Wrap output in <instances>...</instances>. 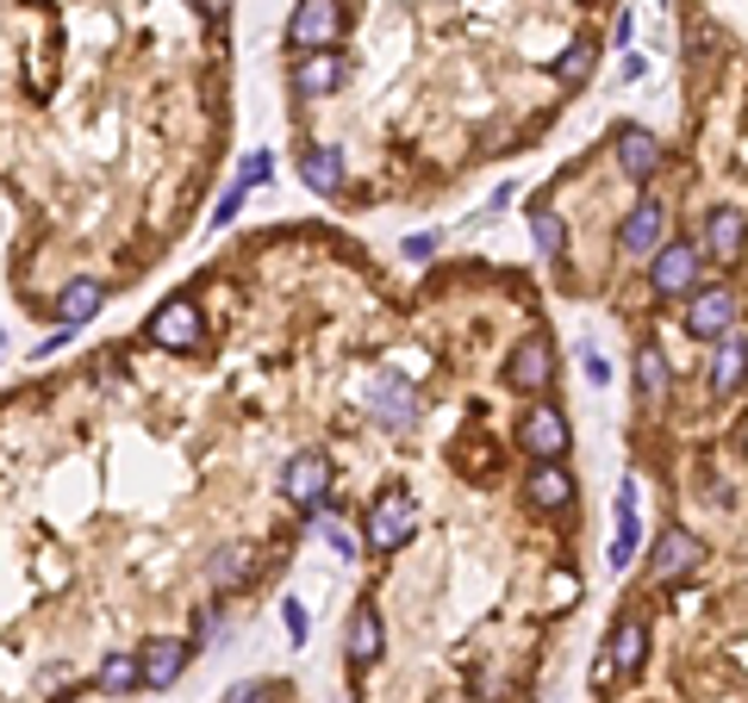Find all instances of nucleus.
I'll return each instance as SVG.
<instances>
[{
    "instance_id": "obj_1",
    "label": "nucleus",
    "mask_w": 748,
    "mask_h": 703,
    "mask_svg": "<svg viewBox=\"0 0 748 703\" xmlns=\"http://www.w3.org/2000/svg\"><path fill=\"white\" fill-rule=\"evenodd\" d=\"M418 530V504L412 492H381V499L368 504V523H362V542L375 548V554H393V548H406Z\"/></svg>"
},
{
    "instance_id": "obj_2",
    "label": "nucleus",
    "mask_w": 748,
    "mask_h": 703,
    "mask_svg": "<svg viewBox=\"0 0 748 703\" xmlns=\"http://www.w3.org/2000/svg\"><path fill=\"white\" fill-rule=\"evenodd\" d=\"M699 268H705V250L692 243V237H674V243H661V250L649 255V287L661 299L692 293V287H699Z\"/></svg>"
},
{
    "instance_id": "obj_3",
    "label": "nucleus",
    "mask_w": 748,
    "mask_h": 703,
    "mask_svg": "<svg viewBox=\"0 0 748 703\" xmlns=\"http://www.w3.org/2000/svg\"><path fill=\"white\" fill-rule=\"evenodd\" d=\"M742 318L730 287H692V305H686V337H699V343H724Z\"/></svg>"
},
{
    "instance_id": "obj_4",
    "label": "nucleus",
    "mask_w": 748,
    "mask_h": 703,
    "mask_svg": "<svg viewBox=\"0 0 748 703\" xmlns=\"http://www.w3.org/2000/svg\"><path fill=\"white\" fill-rule=\"evenodd\" d=\"M143 337L157 349H200L207 343V318H200L193 299H162L157 312H150V324H143Z\"/></svg>"
},
{
    "instance_id": "obj_5",
    "label": "nucleus",
    "mask_w": 748,
    "mask_h": 703,
    "mask_svg": "<svg viewBox=\"0 0 748 703\" xmlns=\"http://www.w3.org/2000/svg\"><path fill=\"white\" fill-rule=\"evenodd\" d=\"M343 32V7L337 0H300L293 19H287V44L293 50H331Z\"/></svg>"
},
{
    "instance_id": "obj_6",
    "label": "nucleus",
    "mask_w": 748,
    "mask_h": 703,
    "mask_svg": "<svg viewBox=\"0 0 748 703\" xmlns=\"http://www.w3.org/2000/svg\"><path fill=\"white\" fill-rule=\"evenodd\" d=\"M568 442H574V430H568V418H561L556 405H530L525 423H518V449H525L530 461H561Z\"/></svg>"
},
{
    "instance_id": "obj_7",
    "label": "nucleus",
    "mask_w": 748,
    "mask_h": 703,
    "mask_svg": "<svg viewBox=\"0 0 748 703\" xmlns=\"http://www.w3.org/2000/svg\"><path fill=\"white\" fill-rule=\"evenodd\" d=\"M699 561H705V542L692 530H661L655 535V554H649V579L655 585H674V579L699 573Z\"/></svg>"
},
{
    "instance_id": "obj_8",
    "label": "nucleus",
    "mask_w": 748,
    "mask_h": 703,
    "mask_svg": "<svg viewBox=\"0 0 748 703\" xmlns=\"http://www.w3.org/2000/svg\"><path fill=\"white\" fill-rule=\"evenodd\" d=\"M325 492H331V461L325 454H293L281 468V499L300 504V511H319Z\"/></svg>"
},
{
    "instance_id": "obj_9",
    "label": "nucleus",
    "mask_w": 748,
    "mask_h": 703,
    "mask_svg": "<svg viewBox=\"0 0 748 703\" xmlns=\"http://www.w3.org/2000/svg\"><path fill=\"white\" fill-rule=\"evenodd\" d=\"M368 405H375V423L393 430V436H406V430L418 423V392H412V380H399V374H375Z\"/></svg>"
},
{
    "instance_id": "obj_10",
    "label": "nucleus",
    "mask_w": 748,
    "mask_h": 703,
    "mask_svg": "<svg viewBox=\"0 0 748 703\" xmlns=\"http://www.w3.org/2000/svg\"><path fill=\"white\" fill-rule=\"evenodd\" d=\"M742 243H748V212L742 205H711V219H705V231H699L705 262H736Z\"/></svg>"
},
{
    "instance_id": "obj_11",
    "label": "nucleus",
    "mask_w": 748,
    "mask_h": 703,
    "mask_svg": "<svg viewBox=\"0 0 748 703\" xmlns=\"http://www.w3.org/2000/svg\"><path fill=\"white\" fill-rule=\"evenodd\" d=\"M343 76H350V63H343L337 50H312V57H300V63H293L287 88H293V100H325L331 88H343Z\"/></svg>"
},
{
    "instance_id": "obj_12",
    "label": "nucleus",
    "mask_w": 748,
    "mask_h": 703,
    "mask_svg": "<svg viewBox=\"0 0 748 703\" xmlns=\"http://www.w3.org/2000/svg\"><path fill=\"white\" fill-rule=\"evenodd\" d=\"M642 647H649V623H642V616H624V623L611 629L606 660H599V672H592V679H599V685H611L618 672H637L642 666Z\"/></svg>"
},
{
    "instance_id": "obj_13",
    "label": "nucleus",
    "mask_w": 748,
    "mask_h": 703,
    "mask_svg": "<svg viewBox=\"0 0 748 703\" xmlns=\"http://www.w3.org/2000/svg\"><path fill=\"white\" fill-rule=\"evenodd\" d=\"M188 660H193V647L176 641V635H157V641H143L138 647V666H143V685L150 691H169L181 672H188Z\"/></svg>"
},
{
    "instance_id": "obj_14",
    "label": "nucleus",
    "mask_w": 748,
    "mask_h": 703,
    "mask_svg": "<svg viewBox=\"0 0 748 703\" xmlns=\"http://www.w3.org/2000/svg\"><path fill=\"white\" fill-rule=\"evenodd\" d=\"M661 231H668L661 200H637L630 212H624V224H618V250L624 255H655L661 250Z\"/></svg>"
},
{
    "instance_id": "obj_15",
    "label": "nucleus",
    "mask_w": 748,
    "mask_h": 703,
    "mask_svg": "<svg viewBox=\"0 0 748 703\" xmlns=\"http://www.w3.org/2000/svg\"><path fill=\"white\" fill-rule=\"evenodd\" d=\"M506 380H511L518 392H537V399H542V392L556 386V349L542 343V337L518 343V355L506 361Z\"/></svg>"
},
{
    "instance_id": "obj_16",
    "label": "nucleus",
    "mask_w": 748,
    "mask_h": 703,
    "mask_svg": "<svg viewBox=\"0 0 748 703\" xmlns=\"http://www.w3.org/2000/svg\"><path fill=\"white\" fill-rule=\"evenodd\" d=\"M661 138L655 131H642V125H624L618 131V169H624V181H655L661 174Z\"/></svg>"
},
{
    "instance_id": "obj_17",
    "label": "nucleus",
    "mask_w": 748,
    "mask_h": 703,
    "mask_svg": "<svg viewBox=\"0 0 748 703\" xmlns=\"http://www.w3.org/2000/svg\"><path fill=\"white\" fill-rule=\"evenodd\" d=\"M381 647H387V623H381V610H375V604H356L350 629H343V654H350V666H356V672L375 666V660H381Z\"/></svg>"
},
{
    "instance_id": "obj_18",
    "label": "nucleus",
    "mask_w": 748,
    "mask_h": 703,
    "mask_svg": "<svg viewBox=\"0 0 748 703\" xmlns=\"http://www.w3.org/2000/svg\"><path fill=\"white\" fill-rule=\"evenodd\" d=\"M525 499L537 504V511H561V504H574V480L561 473V461H530Z\"/></svg>"
},
{
    "instance_id": "obj_19",
    "label": "nucleus",
    "mask_w": 748,
    "mask_h": 703,
    "mask_svg": "<svg viewBox=\"0 0 748 703\" xmlns=\"http://www.w3.org/2000/svg\"><path fill=\"white\" fill-rule=\"evenodd\" d=\"M711 392L717 399H724V392H736L748 380V330H730V337H724V343H717V355H711Z\"/></svg>"
},
{
    "instance_id": "obj_20",
    "label": "nucleus",
    "mask_w": 748,
    "mask_h": 703,
    "mask_svg": "<svg viewBox=\"0 0 748 703\" xmlns=\"http://www.w3.org/2000/svg\"><path fill=\"white\" fill-rule=\"evenodd\" d=\"M300 181L312 193H325L331 200L337 188H343V157H337L331 143H312V150H300Z\"/></svg>"
},
{
    "instance_id": "obj_21",
    "label": "nucleus",
    "mask_w": 748,
    "mask_h": 703,
    "mask_svg": "<svg viewBox=\"0 0 748 703\" xmlns=\"http://www.w3.org/2000/svg\"><path fill=\"white\" fill-rule=\"evenodd\" d=\"M100 305H107V287L88 281V274H81V281H69V287H63V299H57V312H63V324H69V330L88 324V318H94Z\"/></svg>"
},
{
    "instance_id": "obj_22",
    "label": "nucleus",
    "mask_w": 748,
    "mask_h": 703,
    "mask_svg": "<svg viewBox=\"0 0 748 703\" xmlns=\"http://www.w3.org/2000/svg\"><path fill=\"white\" fill-rule=\"evenodd\" d=\"M668 386H674L668 355H661L655 343H642L637 349V392H642V405H661V399H668Z\"/></svg>"
},
{
    "instance_id": "obj_23",
    "label": "nucleus",
    "mask_w": 748,
    "mask_h": 703,
    "mask_svg": "<svg viewBox=\"0 0 748 703\" xmlns=\"http://www.w3.org/2000/svg\"><path fill=\"white\" fill-rule=\"evenodd\" d=\"M207 573H212L219 592H238V585H250V579H256V548H219Z\"/></svg>"
},
{
    "instance_id": "obj_24",
    "label": "nucleus",
    "mask_w": 748,
    "mask_h": 703,
    "mask_svg": "<svg viewBox=\"0 0 748 703\" xmlns=\"http://www.w3.org/2000/svg\"><path fill=\"white\" fill-rule=\"evenodd\" d=\"M107 697H126V691H138L143 685V666H138V654H107L100 660V679H94Z\"/></svg>"
},
{
    "instance_id": "obj_25",
    "label": "nucleus",
    "mask_w": 748,
    "mask_h": 703,
    "mask_svg": "<svg viewBox=\"0 0 748 703\" xmlns=\"http://www.w3.org/2000/svg\"><path fill=\"white\" fill-rule=\"evenodd\" d=\"M530 237H537V255H561V250H568V224H561V212H549V205L530 212Z\"/></svg>"
},
{
    "instance_id": "obj_26",
    "label": "nucleus",
    "mask_w": 748,
    "mask_h": 703,
    "mask_svg": "<svg viewBox=\"0 0 748 703\" xmlns=\"http://www.w3.org/2000/svg\"><path fill=\"white\" fill-rule=\"evenodd\" d=\"M592 57H599V50H592L587 38H574V44L561 50L556 63H549V76H556V81H574V88H580V81L592 76Z\"/></svg>"
},
{
    "instance_id": "obj_27",
    "label": "nucleus",
    "mask_w": 748,
    "mask_h": 703,
    "mask_svg": "<svg viewBox=\"0 0 748 703\" xmlns=\"http://www.w3.org/2000/svg\"><path fill=\"white\" fill-rule=\"evenodd\" d=\"M269 174H275V157H269V150H250V157L238 162V181H231V188H243V193H250V188H262Z\"/></svg>"
},
{
    "instance_id": "obj_28",
    "label": "nucleus",
    "mask_w": 748,
    "mask_h": 703,
    "mask_svg": "<svg viewBox=\"0 0 748 703\" xmlns=\"http://www.w3.org/2000/svg\"><path fill=\"white\" fill-rule=\"evenodd\" d=\"M225 703H275V685H262V679H243V685L225 691Z\"/></svg>"
},
{
    "instance_id": "obj_29",
    "label": "nucleus",
    "mask_w": 748,
    "mask_h": 703,
    "mask_svg": "<svg viewBox=\"0 0 748 703\" xmlns=\"http://www.w3.org/2000/svg\"><path fill=\"white\" fill-rule=\"evenodd\" d=\"M319 530H325V542H331L337 561H356V535L343 530V523H325V516H319Z\"/></svg>"
},
{
    "instance_id": "obj_30",
    "label": "nucleus",
    "mask_w": 748,
    "mask_h": 703,
    "mask_svg": "<svg viewBox=\"0 0 748 703\" xmlns=\"http://www.w3.org/2000/svg\"><path fill=\"white\" fill-rule=\"evenodd\" d=\"M238 205H243V188H225V200L212 205V231H225V224L238 219Z\"/></svg>"
},
{
    "instance_id": "obj_31",
    "label": "nucleus",
    "mask_w": 748,
    "mask_h": 703,
    "mask_svg": "<svg viewBox=\"0 0 748 703\" xmlns=\"http://www.w3.org/2000/svg\"><path fill=\"white\" fill-rule=\"evenodd\" d=\"M281 616H287V635H293V641H306V604H300V597H287V604H281Z\"/></svg>"
},
{
    "instance_id": "obj_32",
    "label": "nucleus",
    "mask_w": 748,
    "mask_h": 703,
    "mask_svg": "<svg viewBox=\"0 0 748 703\" xmlns=\"http://www.w3.org/2000/svg\"><path fill=\"white\" fill-rule=\"evenodd\" d=\"M406 255H412V262H425V255H437V231H425V237H406Z\"/></svg>"
},
{
    "instance_id": "obj_33",
    "label": "nucleus",
    "mask_w": 748,
    "mask_h": 703,
    "mask_svg": "<svg viewBox=\"0 0 748 703\" xmlns=\"http://www.w3.org/2000/svg\"><path fill=\"white\" fill-rule=\"evenodd\" d=\"M587 380H592V386H606V380H611V361L592 355V349H587Z\"/></svg>"
},
{
    "instance_id": "obj_34",
    "label": "nucleus",
    "mask_w": 748,
    "mask_h": 703,
    "mask_svg": "<svg viewBox=\"0 0 748 703\" xmlns=\"http://www.w3.org/2000/svg\"><path fill=\"white\" fill-rule=\"evenodd\" d=\"M611 38H618V44H630V38H637V19H630V7H624V13H618V26H611Z\"/></svg>"
},
{
    "instance_id": "obj_35",
    "label": "nucleus",
    "mask_w": 748,
    "mask_h": 703,
    "mask_svg": "<svg viewBox=\"0 0 748 703\" xmlns=\"http://www.w3.org/2000/svg\"><path fill=\"white\" fill-rule=\"evenodd\" d=\"M649 76V63H642V57H630V50H624V81H642Z\"/></svg>"
},
{
    "instance_id": "obj_36",
    "label": "nucleus",
    "mask_w": 748,
    "mask_h": 703,
    "mask_svg": "<svg viewBox=\"0 0 748 703\" xmlns=\"http://www.w3.org/2000/svg\"><path fill=\"white\" fill-rule=\"evenodd\" d=\"M736 449H742V461H748V418H742V436H736Z\"/></svg>"
},
{
    "instance_id": "obj_37",
    "label": "nucleus",
    "mask_w": 748,
    "mask_h": 703,
    "mask_svg": "<svg viewBox=\"0 0 748 703\" xmlns=\"http://www.w3.org/2000/svg\"><path fill=\"white\" fill-rule=\"evenodd\" d=\"M219 7H225V0H219Z\"/></svg>"
}]
</instances>
